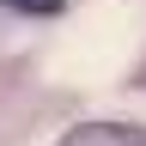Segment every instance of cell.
<instances>
[{
	"mask_svg": "<svg viewBox=\"0 0 146 146\" xmlns=\"http://www.w3.org/2000/svg\"><path fill=\"white\" fill-rule=\"evenodd\" d=\"M61 146H146V128H134V122H85Z\"/></svg>",
	"mask_w": 146,
	"mask_h": 146,
	"instance_id": "6da1fadb",
	"label": "cell"
},
{
	"mask_svg": "<svg viewBox=\"0 0 146 146\" xmlns=\"http://www.w3.org/2000/svg\"><path fill=\"white\" fill-rule=\"evenodd\" d=\"M6 6H12V12H31V18H55L67 0H6Z\"/></svg>",
	"mask_w": 146,
	"mask_h": 146,
	"instance_id": "7a4b0ae2",
	"label": "cell"
}]
</instances>
